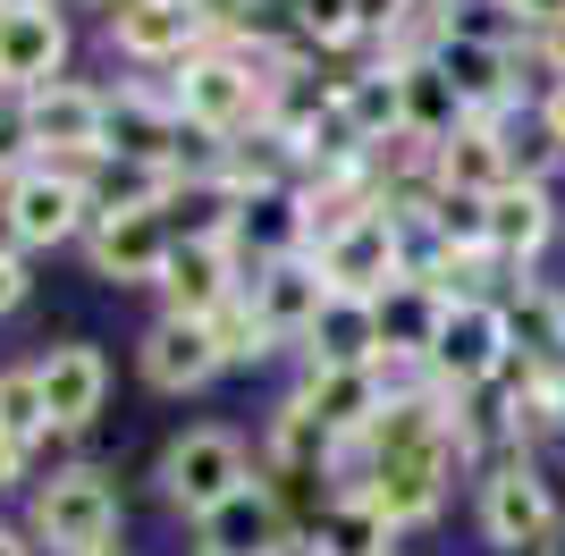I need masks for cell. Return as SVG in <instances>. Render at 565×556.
<instances>
[{
    "label": "cell",
    "mask_w": 565,
    "mask_h": 556,
    "mask_svg": "<svg viewBox=\"0 0 565 556\" xmlns=\"http://www.w3.org/2000/svg\"><path fill=\"white\" fill-rule=\"evenodd\" d=\"M532 43H541V68H548V76H557V85H565V18H557V25H541Z\"/></svg>",
    "instance_id": "35"
},
{
    "label": "cell",
    "mask_w": 565,
    "mask_h": 556,
    "mask_svg": "<svg viewBox=\"0 0 565 556\" xmlns=\"http://www.w3.org/2000/svg\"><path fill=\"white\" fill-rule=\"evenodd\" d=\"M9 178H18V169H0V185H9Z\"/></svg>",
    "instance_id": "40"
},
{
    "label": "cell",
    "mask_w": 565,
    "mask_h": 556,
    "mask_svg": "<svg viewBox=\"0 0 565 556\" xmlns=\"http://www.w3.org/2000/svg\"><path fill=\"white\" fill-rule=\"evenodd\" d=\"M541 136L565 152V85H548V101H541Z\"/></svg>",
    "instance_id": "36"
},
{
    "label": "cell",
    "mask_w": 565,
    "mask_h": 556,
    "mask_svg": "<svg viewBox=\"0 0 565 556\" xmlns=\"http://www.w3.org/2000/svg\"><path fill=\"white\" fill-rule=\"evenodd\" d=\"M102 127H110V93L76 85V76H51L43 93L18 101V143L51 169H85L102 161Z\"/></svg>",
    "instance_id": "3"
},
{
    "label": "cell",
    "mask_w": 565,
    "mask_h": 556,
    "mask_svg": "<svg viewBox=\"0 0 565 556\" xmlns=\"http://www.w3.org/2000/svg\"><path fill=\"white\" fill-rule=\"evenodd\" d=\"M481 220H490V254L498 261H532L548 245V228H557V203H548L541 178H507L490 203H481Z\"/></svg>",
    "instance_id": "22"
},
{
    "label": "cell",
    "mask_w": 565,
    "mask_h": 556,
    "mask_svg": "<svg viewBox=\"0 0 565 556\" xmlns=\"http://www.w3.org/2000/svg\"><path fill=\"white\" fill-rule=\"evenodd\" d=\"M312 371H372L380 363V312L354 296H330V312L312 321Z\"/></svg>",
    "instance_id": "23"
},
{
    "label": "cell",
    "mask_w": 565,
    "mask_h": 556,
    "mask_svg": "<svg viewBox=\"0 0 565 556\" xmlns=\"http://www.w3.org/2000/svg\"><path fill=\"white\" fill-rule=\"evenodd\" d=\"M236 489H254V463H245V439H236V430H212V421H203V430H178V439L161 447V498L178 514L203 523V514L228 506Z\"/></svg>",
    "instance_id": "6"
},
{
    "label": "cell",
    "mask_w": 565,
    "mask_h": 556,
    "mask_svg": "<svg viewBox=\"0 0 565 556\" xmlns=\"http://www.w3.org/2000/svg\"><path fill=\"white\" fill-rule=\"evenodd\" d=\"M85 178V203H94V220H118V211H161L169 194H178V178L169 169H143V161H85L76 169Z\"/></svg>",
    "instance_id": "24"
},
{
    "label": "cell",
    "mask_w": 565,
    "mask_h": 556,
    "mask_svg": "<svg viewBox=\"0 0 565 556\" xmlns=\"http://www.w3.org/2000/svg\"><path fill=\"white\" fill-rule=\"evenodd\" d=\"M245 296H254L270 346H296V338H312V321L330 312V278H321L312 254H279V261H262V270H254Z\"/></svg>",
    "instance_id": "14"
},
{
    "label": "cell",
    "mask_w": 565,
    "mask_h": 556,
    "mask_svg": "<svg viewBox=\"0 0 565 556\" xmlns=\"http://www.w3.org/2000/svg\"><path fill=\"white\" fill-rule=\"evenodd\" d=\"M305 51H347L354 43V0H296Z\"/></svg>",
    "instance_id": "31"
},
{
    "label": "cell",
    "mask_w": 565,
    "mask_h": 556,
    "mask_svg": "<svg viewBox=\"0 0 565 556\" xmlns=\"http://www.w3.org/2000/svg\"><path fill=\"white\" fill-rule=\"evenodd\" d=\"M136 363H143V379H152L161 396H186V388H203V379L220 371V354H212V329H203V321H178V312H161V321L143 329Z\"/></svg>",
    "instance_id": "20"
},
{
    "label": "cell",
    "mask_w": 565,
    "mask_h": 556,
    "mask_svg": "<svg viewBox=\"0 0 565 556\" xmlns=\"http://www.w3.org/2000/svg\"><path fill=\"white\" fill-rule=\"evenodd\" d=\"M388 539H397V532H388L354 489H338L330 506L305 523V556H388Z\"/></svg>",
    "instance_id": "27"
},
{
    "label": "cell",
    "mask_w": 565,
    "mask_h": 556,
    "mask_svg": "<svg viewBox=\"0 0 565 556\" xmlns=\"http://www.w3.org/2000/svg\"><path fill=\"white\" fill-rule=\"evenodd\" d=\"M481 532H490V548L548 556V539H557V498H548L532 456H507V463L481 472Z\"/></svg>",
    "instance_id": "8"
},
{
    "label": "cell",
    "mask_w": 565,
    "mask_h": 556,
    "mask_svg": "<svg viewBox=\"0 0 565 556\" xmlns=\"http://www.w3.org/2000/svg\"><path fill=\"white\" fill-rule=\"evenodd\" d=\"M312 261H321V278H330V296H354V303H380L397 278H414V254H405V228H397L388 203H380L372 220H354L347 236H330Z\"/></svg>",
    "instance_id": "9"
},
{
    "label": "cell",
    "mask_w": 565,
    "mask_h": 556,
    "mask_svg": "<svg viewBox=\"0 0 565 556\" xmlns=\"http://www.w3.org/2000/svg\"><path fill=\"white\" fill-rule=\"evenodd\" d=\"M178 143H186L178 101H161V93H143V85L110 93V127H102V152H110V161H143V169H169V178H178Z\"/></svg>",
    "instance_id": "15"
},
{
    "label": "cell",
    "mask_w": 565,
    "mask_h": 556,
    "mask_svg": "<svg viewBox=\"0 0 565 556\" xmlns=\"http://www.w3.org/2000/svg\"><path fill=\"white\" fill-rule=\"evenodd\" d=\"M0 556H34V539H25V532H9V523H0Z\"/></svg>",
    "instance_id": "38"
},
{
    "label": "cell",
    "mask_w": 565,
    "mask_h": 556,
    "mask_svg": "<svg viewBox=\"0 0 565 556\" xmlns=\"http://www.w3.org/2000/svg\"><path fill=\"white\" fill-rule=\"evenodd\" d=\"M110 556H127V548H110Z\"/></svg>",
    "instance_id": "42"
},
{
    "label": "cell",
    "mask_w": 565,
    "mask_h": 556,
    "mask_svg": "<svg viewBox=\"0 0 565 556\" xmlns=\"http://www.w3.org/2000/svg\"><path fill=\"white\" fill-rule=\"evenodd\" d=\"M515 371V329H507V303L490 296H465L439 312V338H430V379L448 396H472L490 388V379H507Z\"/></svg>",
    "instance_id": "4"
},
{
    "label": "cell",
    "mask_w": 565,
    "mask_h": 556,
    "mask_svg": "<svg viewBox=\"0 0 565 556\" xmlns=\"http://www.w3.org/2000/svg\"><path fill=\"white\" fill-rule=\"evenodd\" d=\"M0 439L25 447V456H34V439H51V414H43V388H34V363H25V371H0Z\"/></svg>",
    "instance_id": "29"
},
{
    "label": "cell",
    "mask_w": 565,
    "mask_h": 556,
    "mask_svg": "<svg viewBox=\"0 0 565 556\" xmlns=\"http://www.w3.org/2000/svg\"><path fill=\"white\" fill-rule=\"evenodd\" d=\"M68 68V18L51 0H9L0 9V93H43Z\"/></svg>",
    "instance_id": "11"
},
{
    "label": "cell",
    "mask_w": 565,
    "mask_h": 556,
    "mask_svg": "<svg viewBox=\"0 0 565 556\" xmlns=\"http://www.w3.org/2000/svg\"><path fill=\"white\" fill-rule=\"evenodd\" d=\"M0 228L18 254H51L68 236L94 228V203H85V178L76 169H51V161H25L18 178L0 185Z\"/></svg>",
    "instance_id": "5"
},
{
    "label": "cell",
    "mask_w": 565,
    "mask_h": 556,
    "mask_svg": "<svg viewBox=\"0 0 565 556\" xmlns=\"http://www.w3.org/2000/svg\"><path fill=\"white\" fill-rule=\"evenodd\" d=\"M110 43L127 51V60H143V68H178V60L203 51V34H194L186 0H118L110 9Z\"/></svg>",
    "instance_id": "19"
},
{
    "label": "cell",
    "mask_w": 565,
    "mask_h": 556,
    "mask_svg": "<svg viewBox=\"0 0 565 556\" xmlns=\"http://www.w3.org/2000/svg\"><path fill=\"white\" fill-rule=\"evenodd\" d=\"M430 68L448 76L465 118H507L515 110V43H481V34H430Z\"/></svg>",
    "instance_id": "12"
},
{
    "label": "cell",
    "mask_w": 565,
    "mask_h": 556,
    "mask_svg": "<svg viewBox=\"0 0 565 556\" xmlns=\"http://www.w3.org/2000/svg\"><path fill=\"white\" fill-rule=\"evenodd\" d=\"M9 481H25V447L0 439V489H9Z\"/></svg>",
    "instance_id": "37"
},
{
    "label": "cell",
    "mask_w": 565,
    "mask_h": 556,
    "mask_svg": "<svg viewBox=\"0 0 565 556\" xmlns=\"http://www.w3.org/2000/svg\"><path fill=\"white\" fill-rule=\"evenodd\" d=\"M203 548L212 556H296V514L279 506L270 481H254V489H236L220 514H203Z\"/></svg>",
    "instance_id": "17"
},
{
    "label": "cell",
    "mask_w": 565,
    "mask_h": 556,
    "mask_svg": "<svg viewBox=\"0 0 565 556\" xmlns=\"http://www.w3.org/2000/svg\"><path fill=\"white\" fill-rule=\"evenodd\" d=\"M0 9H9V0H0Z\"/></svg>",
    "instance_id": "43"
},
{
    "label": "cell",
    "mask_w": 565,
    "mask_h": 556,
    "mask_svg": "<svg viewBox=\"0 0 565 556\" xmlns=\"http://www.w3.org/2000/svg\"><path fill=\"white\" fill-rule=\"evenodd\" d=\"M414 9H430V0H354V43H397Z\"/></svg>",
    "instance_id": "32"
},
{
    "label": "cell",
    "mask_w": 565,
    "mask_h": 556,
    "mask_svg": "<svg viewBox=\"0 0 565 556\" xmlns=\"http://www.w3.org/2000/svg\"><path fill=\"white\" fill-rule=\"evenodd\" d=\"M203 329H212V354H220V371H228V363H262V354H270V329H262L254 296L220 303V312H212Z\"/></svg>",
    "instance_id": "30"
},
{
    "label": "cell",
    "mask_w": 565,
    "mask_h": 556,
    "mask_svg": "<svg viewBox=\"0 0 565 556\" xmlns=\"http://www.w3.org/2000/svg\"><path fill=\"white\" fill-rule=\"evenodd\" d=\"M25 287H34V278H25V254H18V245H0V312H18Z\"/></svg>",
    "instance_id": "33"
},
{
    "label": "cell",
    "mask_w": 565,
    "mask_h": 556,
    "mask_svg": "<svg viewBox=\"0 0 565 556\" xmlns=\"http://www.w3.org/2000/svg\"><path fill=\"white\" fill-rule=\"evenodd\" d=\"M270 76L279 68H262L254 51L203 43L194 60H178L169 101H178V118L203 127V136H245V127H262V110H270Z\"/></svg>",
    "instance_id": "1"
},
{
    "label": "cell",
    "mask_w": 565,
    "mask_h": 556,
    "mask_svg": "<svg viewBox=\"0 0 565 556\" xmlns=\"http://www.w3.org/2000/svg\"><path fill=\"white\" fill-rule=\"evenodd\" d=\"M25 539L51 556H110L118 539V489L102 463H68L34 481V506H25Z\"/></svg>",
    "instance_id": "2"
},
{
    "label": "cell",
    "mask_w": 565,
    "mask_h": 556,
    "mask_svg": "<svg viewBox=\"0 0 565 556\" xmlns=\"http://www.w3.org/2000/svg\"><path fill=\"white\" fill-rule=\"evenodd\" d=\"M490 9H507V25H532V34L565 18V0H490Z\"/></svg>",
    "instance_id": "34"
},
{
    "label": "cell",
    "mask_w": 565,
    "mask_h": 556,
    "mask_svg": "<svg viewBox=\"0 0 565 556\" xmlns=\"http://www.w3.org/2000/svg\"><path fill=\"white\" fill-rule=\"evenodd\" d=\"M338 118L363 136V152H372V143H388V136H405V110H397V60L338 76Z\"/></svg>",
    "instance_id": "26"
},
{
    "label": "cell",
    "mask_w": 565,
    "mask_h": 556,
    "mask_svg": "<svg viewBox=\"0 0 565 556\" xmlns=\"http://www.w3.org/2000/svg\"><path fill=\"white\" fill-rule=\"evenodd\" d=\"M296 405H305V414L321 421L338 447H354V439H363V430L380 421L388 388H380V371H312L305 388H296Z\"/></svg>",
    "instance_id": "21"
},
{
    "label": "cell",
    "mask_w": 565,
    "mask_h": 556,
    "mask_svg": "<svg viewBox=\"0 0 565 556\" xmlns=\"http://www.w3.org/2000/svg\"><path fill=\"white\" fill-rule=\"evenodd\" d=\"M169 245H178V228H169L161 211H118V220H94V228H85V261H94V278H110V287H161Z\"/></svg>",
    "instance_id": "13"
},
{
    "label": "cell",
    "mask_w": 565,
    "mask_h": 556,
    "mask_svg": "<svg viewBox=\"0 0 565 556\" xmlns=\"http://www.w3.org/2000/svg\"><path fill=\"white\" fill-rule=\"evenodd\" d=\"M448 481H456V456L448 439L439 447H397V456H372V472L363 481H347L363 506L388 523V532H414V523H430V514L448 506Z\"/></svg>",
    "instance_id": "7"
},
{
    "label": "cell",
    "mask_w": 565,
    "mask_h": 556,
    "mask_svg": "<svg viewBox=\"0 0 565 556\" xmlns=\"http://www.w3.org/2000/svg\"><path fill=\"white\" fill-rule=\"evenodd\" d=\"M507 329H515V363L523 371H541V379L565 371V303L548 296V287H523V296L507 303Z\"/></svg>",
    "instance_id": "28"
},
{
    "label": "cell",
    "mask_w": 565,
    "mask_h": 556,
    "mask_svg": "<svg viewBox=\"0 0 565 556\" xmlns=\"http://www.w3.org/2000/svg\"><path fill=\"white\" fill-rule=\"evenodd\" d=\"M397 110H405V136H423V143H448L465 127V101L448 93V76L430 68V51L397 60Z\"/></svg>",
    "instance_id": "25"
},
{
    "label": "cell",
    "mask_w": 565,
    "mask_h": 556,
    "mask_svg": "<svg viewBox=\"0 0 565 556\" xmlns=\"http://www.w3.org/2000/svg\"><path fill=\"white\" fill-rule=\"evenodd\" d=\"M245 287H254V270H245V245H236V236H178V245H169L161 303L178 321H212L220 303H236Z\"/></svg>",
    "instance_id": "10"
},
{
    "label": "cell",
    "mask_w": 565,
    "mask_h": 556,
    "mask_svg": "<svg viewBox=\"0 0 565 556\" xmlns=\"http://www.w3.org/2000/svg\"><path fill=\"white\" fill-rule=\"evenodd\" d=\"M34 388H43L51 430H94V414L110 405V363H102V346L68 338V346H51L34 363Z\"/></svg>",
    "instance_id": "16"
},
{
    "label": "cell",
    "mask_w": 565,
    "mask_h": 556,
    "mask_svg": "<svg viewBox=\"0 0 565 556\" xmlns=\"http://www.w3.org/2000/svg\"><path fill=\"white\" fill-rule=\"evenodd\" d=\"M194 556H212V548H194Z\"/></svg>",
    "instance_id": "41"
},
{
    "label": "cell",
    "mask_w": 565,
    "mask_h": 556,
    "mask_svg": "<svg viewBox=\"0 0 565 556\" xmlns=\"http://www.w3.org/2000/svg\"><path fill=\"white\" fill-rule=\"evenodd\" d=\"M548 396H557V430H565V371H557V379H548Z\"/></svg>",
    "instance_id": "39"
},
{
    "label": "cell",
    "mask_w": 565,
    "mask_h": 556,
    "mask_svg": "<svg viewBox=\"0 0 565 556\" xmlns=\"http://www.w3.org/2000/svg\"><path fill=\"white\" fill-rule=\"evenodd\" d=\"M507 178H515V161H507V118H465V127L430 152V185L472 194V203H490Z\"/></svg>",
    "instance_id": "18"
}]
</instances>
